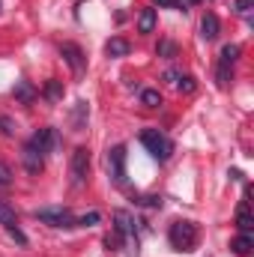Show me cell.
Masks as SVG:
<instances>
[{
	"instance_id": "cell-1",
	"label": "cell",
	"mask_w": 254,
	"mask_h": 257,
	"mask_svg": "<svg viewBox=\"0 0 254 257\" xmlns=\"http://www.w3.org/2000/svg\"><path fill=\"white\" fill-rule=\"evenodd\" d=\"M168 239L177 251H191L197 245V224L194 221H174L168 230Z\"/></svg>"
},
{
	"instance_id": "cell-2",
	"label": "cell",
	"mask_w": 254,
	"mask_h": 257,
	"mask_svg": "<svg viewBox=\"0 0 254 257\" xmlns=\"http://www.w3.org/2000/svg\"><path fill=\"white\" fill-rule=\"evenodd\" d=\"M141 144H144L147 153H150L153 159H159V162H168L171 153H174V144H171L159 128H147V132H141Z\"/></svg>"
},
{
	"instance_id": "cell-3",
	"label": "cell",
	"mask_w": 254,
	"mask_h": 257,
	"mask_svg": "<svg viewBox=\"0 0 254 257\" xmlns=\"http://www.w3.org/2000/svg\"><path fill=\"white\" fill-rule=\"evenodd\" d=\"M87 174H90V150H87V147H75V153H72V159H69L72 186H84V183H87Z\"/></svg>"
},
{
	"instance_id": "cell-4",
	"label": "cell",
	"mask_w": 254,
	"mask_h": 257,
	"mask_svg": "<svg viewBox=\"0 0 254 257\" xmlns=\"http://www.w3.org/2000/svg\"><path fill=\"white\" fill-rule=\"evenodd\" d=\"M33 215H36V221H42V224H48V227H72V224H75V215H72L66 206H42V209H36Z\"/></svg>"
},
{
	"instance_id": "cell-5",
	"label": "cell",
	"mask_w": 254,
	"mask_h": 257,
	"mask_svg": "<svg viewBox=\"0 0 254 257\" xmlns=\"http://www.w3.org/2000/svg\"><path fill=\"white\" fill-rule=\"evenodd\" d=\"M60 57L66 60V66L72 69V75H84V69H87V57H84V51H81V45H75V42H60Z\"/></svg>"
},
{
	"instance_id": "cell-6",
	"label": "cell",
	"mask_w": 254,
	"mask_h": 257,
	"mask_svg": "<svg viewBox=\"0 0 254 257\" xmlns=\"http://www.w3.org/2000/svg\"><path fill=\"white\" fill-rule=\"evenodd\" d=\"M30 144H33L42 156H48V153H54V150L60 147V132L51 128V126H45V128H39V132L30 138Z\"/></svg>"
},
{
	"instance_id": "cell-7",
	"label": "cell",
	"mask_w": 254,
	"mask_h": 257,
	"mask_svg": "<svg viewBox=\"0 0 254 257\" xmlns=\"http://www.w3.org/2000/svg\"><path fill=\"white\" fill-rule=\"evenodd\" d=\"M21 165H24V171H27V174L39 177V174L45 171V156H42V153H39V150L27 141V144L21 147Z\"/></svg>"
},
{
	"instance_id": "cell-8",
	"label": "cell",
	"mask_w": 254,
	"mask_h": 257,
	"mask_svg": "<svg viewBox=\"0 0 254 257\" xmlns=\"http://www.w3.org/2000/svg\"><path fill=\"white\" fill-rule=\"evenodd\" d=\"M108 168H111V177L117 183H126V147L123 144L108 150Z\"/></svg>"
},
{
	"instance_id": "cell-9",
	"label": "cell",
	"mask_w": 254,
	"mask_h": 257,
	"mask_svg": "<svg viewBox=\"0 0 254 257\" xmlns=\"http://www.w3.org/2000/svg\"><path fill=\"white\" fill-rule=\"evenodd\" d=\"M111 221H114V233H120L123 239H132V236H135V218H132V212L114 209V212H111Z\"/></svg>"
},
{
	"instance_id": "cell-10",
	"label": "cell",
	"mask_w": 254,
	"mask_h": 257,
	"mask_svg": "<svg viewBox=\"0 0 254 257\" xmlns=\"http://www.w3.org/2000/svg\"><path fill=\"white\" fill-rule=\"evenodd\" d=\"M12 96H15V102H18V105H33V102H36V96H39V90H36L30 81H15Z\"/></svg>"
},
{
	"instance_id": "cell-11",
	"label": "cell",
	"mask_w": 254,
	"mask_h": 257,
	"mask_svg": "<svg viewBox=\"0 0 254 257\" xmlns=\"http://www.w3.org/2000/svg\"><path fill=\"white\" fill-rule=\"evenodd\" d=\"M218 33H221V21H218V15L206 12V15L200 18V36H203L206 42H212V39H215Z\"/></svg>"
},
{
	"instance_id": "cell-12",
	"label": "cell",
	"mask_w": 254,
	"mask_h": 257,
	"mask_svg": "<svg viewBox=\"0 0 254 257\" xmlns=\"http://www.w3.org/2000/svg\"><path fill=\"white\" fill-rule=\"evenodd\" d=\"M42 96H45V102H51V105L63 102V81L48 78V81H45V87H42Z\"/></svg>"
},
{
	"instance_id": "cell-13",
	"label": "cell",
	"mask_w": 254,
	"mask_h": 257,
	"mask_svg": "<svg viewBox=\"0 0 254 257\" xmlns=\"http://www.w3.org/2000/svg\"><path fill=\"white\" fill-rule=\"evenodd\" d=\"M129 51H132V45H129V39H123V36H111L108 45H105V54L108 57H129Z\"/></svg>"
},
{
	"instance_id": "cell-14",
	"label": "cell",
	"mask_w": 254,
	"mask_h": 257,
	"mask_svg": "<svg viewBox=\"0 0 254 257\" xmlns=\"http://www.w3.org/2000/svg\"><path fill=\"white\" fill-rule=\"evenodd\" d=\"M156 30V9L153 6H147V9H141V15H138V33H153Z\"/></svg>"
},
{
	"instance_id": "cell-15",
	"label": "cell",
	"mask_w": 254,
	"mask_h": 257,
	"mask_svg": "<svg viewBox=\"0 0 254 257\" xmlns=\"http://www.w3.org/2000/svg\"><path fill=\"white\" fill-rule=\"evenodd\" d=\"M251 209H248V200H242L239 203V209H236V227H239V233H251Z\"/></svg>"
},
{
	"instance_id": "cell-16",
	"label": "cell",
	"mask_w": 254,
	"mask_h": 257,
	"mask_svg": "<svg viewBox=\"0 0 254 257\" xmlns=\"http://www.w3.org/2000/svg\"><path fill=\"white\" fill-rule=\"evenodd\" d=\"M230 248H233V254H239V257H248L251 254V248H254V239H251V233H239L233 242H230Z\"/></svg>"
},
{
	"instance_id": "cell-17",
	"label": "cell",
	"mask_w": 254,
	"mask_h": 257,
	"mask_svg": "<svg viewBox=\"0 0 254 257\" xmlns=\"http://www.w3.org/2000/svg\"><path fill=\"white\" fill-rule=\"evenodd\" d=\"M87 114H90L87 102H84V99L75 102V111H72V126H75V132H84V126H87Z\"/></svg>"
},
{
	"instance_id": "cell-18",
	"label": "cell",
	"mask_w": 254,
	"mask_h": 257,
	"mask_svg": "<svg viewBox=\"0 0 254 257\" xmlns=\"http://www.w3.org/2000/svg\"><path fill=\"white\" fill-rule=\"evenodd\" d=\"M239 54H242V48H239L236 42H227V45L221 48V54H218V63H224V66H233L236 60H239Z\"/></svg>"
},
{
	"instance_id": "cell-19",
	"label": "cell",
	"mask_w": 254,
	"mask_h": 257,
	"mask_svg": "<svg viewBox=\"0 0 254 257\" xmlns=\"http://www.w3.org/2000/svg\"><path fill=\"white\" fill-rule=\"evenodd\" d=\"M156 54H159V57H165V60H174V57L180 54V48H177V42L162 39V42H159V48H156Z\"/></svg>"
},
{
	"instance_id": "cell-20",
	"label": "cell",
	"mask_w": 254,
	"mask_h": 257,
	"mask_svg": "<svg viewBox=\"0 0 254 257\" xmlns=\"http://www.w3.org/2000/svg\"><path fill=\"white\" fill-rule=\"evenodd\" d=\"M0 224H3V227H12V224H18V215H15V209H12L6 200H0Z\"/></svg>"
},
{
	"instance_id": "cell-21",
	"label": "cell",
	"mask_w": 254,
	"mask_h": 257,
	"mask_svg": "<svg viewBox=\"0 0 254 257\" xmlns=\"http://www.w3.org/2000/svg\"><path fill=\"white\" fill-rule=\"evenodd\" d=\"M141 105L144 108H159L162 105V93L159 90H141Z\"/></svg>"
},
{
	"instance_id": "cell-22",
	"label": "cell",
	"mask_w": 254,
	"mask_h": 257,
	"mask_svg": "<svg viewBox=\"0 0 254 257\" xmlns=\"http://www.w3.org/2000/svg\"><path fill=\"white\" fill-rule=\"evenodd\" d=\"M215 81H218V87H227V84L233 81V66L218 63L215 66Z\"/></svg>"
},
{
	"instance_id": "cell-23",
	"label": "cell",
	"mask_w": 254,
	"mask_h": 257,
	"mask_svg": "<svg viewBox=\"0 0 254 257\" xmlns=\"http://www.w3.org/2000/svg\"><path fill=\"white\" fill-rule=\"evenodd\" d=\"M102 221V215L96 212V209H90V212H84L81 218H75V224H81V227H93V224H99Z\"/></svg>"
},
{
	"instance_id": "cell-24",
	"label": "cell",
	"mask_w": 254,
	"mask_h": 257,
	"mask_svg": "<svg viewBox=\"0 0 254 257\" xmlns=\"http://www.w3.org/2000/svg\"><path fill=\"white\" fill-rule=\"evenodd\" d=\"M174 87H177V90H180V93H194V87H197V81H194V78H191V75H180V78H177V84H174Z\"/></svg>"
},
{
	"instance_id": "cell-25",
	"label": "cell",
	"mask_w": 254,
	"mask_h": 257,
	"mask_svg": "<svg viewBox=\"0 0 254 257\" xmlns=\"http://www.w3.org/2000/svg\"><path fill=\"white\" fill-rule=\"evenodd\" d=\"M138 203L153 206V209H162V197H159V194H144V197H138Z\"/></svg>"
},
{
	"instance_id": "cell-26",
	"label": "cell",
	"mask_w": 254,
	"mask_h": 257,
	"mask_svg": "<svg viewBox=\"0 0 254 257\" xmlns=\"http://www.w3.org/2000/svg\"><path fill=\"white\" fill-rule=\"evenodd\" d=\"M233 12L236 15H248L251 12V0H233Z\"/></svg>"
},
{
	"instance_id": "cell-27",
	"label": "cell",
	"mask_w": 254,
	"mask_h": 257,
	"mask_svg": "<svg viewBox=\"0 0 254 257\" xmlns=\"http://www.w3.org/2000/svg\"><path fill=\"white\" fill-rule=\"evenodd\" d=\"M6 230H9V236H12V239H15L18 245H27V236H24V233L18 230V224H12V227H6Z\"/></svg>"
},
{
	"instance_id": "cell-28",
	"label": "cell",
	"mask_w": 254,
	"mask_h": 257,
	"mask_svg": "<svg viewBox=\"0 0 254 257\" xmlns=\"http://www.w3.org/2000/svg\"><path fill=\"white\" fill-rule=\"evenodd\" d=\"M9 183H12V171L6 162H0V186H9Z\"/></svg>"
},
{
	"instance_id": "cell-29",
	"label": "cell",
	"mask_w": 254,
	"mask_h": 257,
	"mask_svg": "<svg viewBox=\"0 0 254 257\" xmlns=\"http://www.w3.org/2000/svg\"><path fill=\"white\" fill-rule=\"evenodd\" d=\"M0 132H3V135H15V123H12L9 117H0Z\"/></svg>"
},
{
	"instance_id": "cell-30",
	"label": "cell",
	"mask_w": 254,
	"mask_h": 257,
	"mask_svg": "<svg viewBox=\"0 0 254 257\" xmlns=\"http://www.w3.org/2000/svg\"><path fill=\"white\" fill-rule=\"evenodd\" d=\"M120 239H123L120 233H114V236H105V245H108L111 251H117V248H120Z\"/></svg>"
},
{
	"instance_id": "cell-31",
	"label": "cell",
	"mask_w": 254,
	"mask_h": 257,
	"mask_svg": "<svg viewBox=\"0 0 254 257\" xmlns=\"http://www.w3.org/2000/svg\"><path fill=\"white\" fill-rule=\"evenodd\" d=\"M180 75H183V72H177V69H168L162 78H165V81H171V84H177V78H180Z\"/></svg>"
},
{
	"instance_id": "cell-32",
	"label": "cell",
	"mask_w": 254,
	"mask_h": 257,
	"mask_svg": "<svg viewBox=\"0 0 254 257\" xmlns=\"http://www.w3.org/2000/svg\"><path fill=\"white\" fill-rule=\"evenodd\" d=\"M156 3H159V6H168V9H183L180 0H156Z\"/></svg>"
},
{
	"instance_id": "cell-33",
	"label": "cell",
	"mask_w": 254,
	"mask_h": 257,
	"mask_svg": "<svg viewBox=\"0 0 254 257\" xmlns=\"http://www.w3.org/2000/svg\"><path fill=\"white\" fill-rule=\"evenodd\" d=\"M194 3H200V0H183L180 6H194Z\"/></svg>"
},
{
	"instance_id": "cell-34",
	"label": "cell",
	"mask_w": 254,
	"mask_h": 257,
	"mask_svg": "<svg viewBox=\"0 0 254 257\" xmlns=\"http://www.w3.org/2000/svg\"><path fill=\"white\" fill-rule=\"evenodd\" d=\"M0 9H3V3H0Z\"/></svg>"
}]
</instances>
